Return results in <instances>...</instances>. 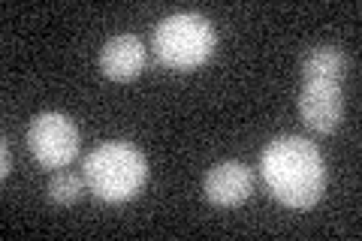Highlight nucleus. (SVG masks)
<instances>
[{
    "label": "nucleus",
    "mask_w": 362,
    "mask_h": 241,
    "mask_svg": "<svg viewBox=\"0 0 362 241\" xmlns=\"http://www.w3.org/2000/svg\"><path fill=\"white\" fill-rule=\"evenodd\" d=\"M259 172L269 193L293 211H308L326 190V160L302 136H278L259 154Z\"/></svg>",
    "instance_id": "f257e3e1"
},
{
    "label": "nucleus",
    "mask_w": 362,
    "mask_h": 241,
    "mask_svg": "<svg viewBox=\"0 0 362 241\" xmlns=\"http://www.w3.org/2000/svg\"><path fill=\"white\" fill-rule=\"evenodd\" d=\"M85 184L103 202H130L148 181V160L130 142H103L85 157Z\"/></svg>",
    "instance_id": "f03ea898"
},
{
    "label": "nucleus",
    "mask_w": 362,
    "mask_h": 241,
    "mask_svg": "<svg viewBox=\"0 0 362 241\" xmlns=\"http://www.w3.org/2000/svg\"><path fill=\"white\" fill-rule=\"evenodd\" d=\"M214 45H218V37H214L211 21L199 13L166 16L154 28L151 37V49L157 61L175 73H187L202 66L214 54Z\"/></svg>",
    "instance_id": "7ed1b4c3"
},
{
    "label": "nucleus",
    "mask_w": 362,
    "mask_h": 241,
    "mask_svg": "<svg viewBox=\"0 0 362 241\" xmlns=\"http://www.w3.org/2000/svg\"><path fill=\"white\" fill-rule=\"evenodd\" d=\"M28 148L42 169H64L78 154V130L61 112H42L28 127Z\"/></svg>",
    "instance_id": "20e7f679"
},
{
    "label": "nucleus",
    "mask_w": 362,
    "mask_h": 241,
    "mask_svg": "<svg viewBox=\"0 0 362 241\" xmlns=\"http://www.w3.org/2000/svg\"><path fill=\"white\" fill-rule=\"evenodd\" d=\"M299 114L314 133H332L341 124L344 97L341 78L335 76H302L299 90Z\"/></svg>",
    "instance_id": "39448f33"
},
{
    "label": "nucleus",
    "mask_w": 362,
    "mask_h": 241,
    "mask_svg": "<svg viewBox=\"0 0 362 241\" xmlns=\"http://www.w3.org/2000/svg\"><path fill=\"white\" fill-rule=\"evenodd\" d=\"M251 190H254V172L242 160H221V163H214L206 172V181H202L206 199L218 205V208H235V205L247 202Z\"/></svg>",
    "instance_id": "423d86ee"
},
{
    "label": "nucleus",
    "mask_w": 362,
    "mask_h": 241,
    "mask_svg": "<svg viewBox=\"0 0 362 241\" xmlns=\"http://www.w3.org/2000/svg\"><path fill=\"white\" fill-rule=\"evenodd\" d=\"M145 61H148V52H145V42L136 33H118L100 52V70L112 82L139 78V73L145 70Z\"/></svg>",
    "instance_id": "0eeeda50"
},
{
    "label": "nucleus",
    "mask_w": 362,
    "mask_h": 241,
    "mask_svg": "<svg viewBox=\"0 0 362 241\" xmlns=\"http://www.w3.org/2000/svg\"><path fill=\"white\" fill-rule=\"evenodd\" d=\"M347 70V54L335 45H314L302 61V76H335L344 78Z\"/></svg>",
    "instance_id": "6e6552de"
},
{
    "label": "nucleus",
    "mask_w": 362,
    "mask_h": 241,
    "mask_svg": "<svg viewBox=\"0 0 362 241\" xmlns=\"http://www.w3.org/2000/svg\"><path fill=\"white\" fill-rule=\"evenodd\" d=\"M85 175H76V172H64L54 169V175L49 178V199L54 205H76L85 193Z\"/></svg>",
    "instance_id": "1a4fd4ad"
},
{
    "label": "nucleus",
    "mask_w": 362,
    "mask_h": 241,
    "mask_svg": "<svg viewBox=\"0 0 362 241\" xmlns=\"http://www.w3.org/2000/svg\"><path fill=\"white\" fill-rule=\"evenodd\" d=\"M13 172V154H9V142L0 139V178H9Z\"/></svg>",
    "instance_id": "9d476101"
}]
</instances>
